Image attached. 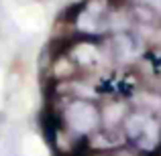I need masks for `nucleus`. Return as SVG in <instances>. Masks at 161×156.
<instances>
[{
  "label": "nucleus",
  "instance_id": "nucleus-5",
  "mask_svg": "<svg viewBox=\"0 0 161 156\" xmlns=\"http://www.w3.org/2000/svg\"><path fill=\"white\" fill-rule=\"evenodd\" d=\"M0 122H4V113L2 112H0Z\"/></svg>",
  "mask_w": 161,
  "mask_h": 156
},
{
  "label": "nucleus",
  "instance_id": "nucleus-3",
  "mask_svg": "<svg viewBox=\"0 0 161 156\" xmlns=\"http://www.w3.org/2000/svg\"><path fill=\"white\" fill-rule=\"evenodd\" d=\"M141 61L149 67L151 75L161 81V45H153L141 55Z\"/></svg>",
  "mask_w": 161,
  "mask_h": 156
},
{
  "label": "nucleus",
  "instance_id": "nucleus-4",
  "mask_svg": "<svg viewBox=\"0 0 161 156\" xmlns=\"http://www.w3.org/2000/svg\"><path fill=\"white\" fill-rule=\"evenodd\" d=\"M84 12V2H75V4H69L65 10L59 14V20L61 23H75L80 18V14Z\"/></svg>",
  "mask_w": 161,
  "mask_h": 156
},
{
  "label": "nucleus",
  "instance_id": "nucleus-2",
  "mask_svg": "<svg viewBox=\"0 0 161 156\" xmlns=\"http://www.w3.org/2000/svg\"><path fill=\"white\" fill-rule=\"evenodd\" d=\"M129 16H130V20L143 24V27H155V24L161 23L157 8L149 2H130L129 4Z\"/></svg>",
  "mask_w": 161,
  "mask_h": 156
},
{
  "label": "nucleus",
  "instance_id": "nucleus-1",
  "mask_svg": "<svg viewBox=\"0 0 161 156\" xmlns=\"http://www.w3.org/2000/svg\"><path fill=\"white\" fill-rule=\"evenodd\" d=\"M130 102L122 98H106L100 102V122L102 128H120L130 112Z\"/></svg>",
  "mask_w": 161,
  "mask_h": 156
},
{
  "label": "nucleus",
  "instance_id": "nucleus-6",
  "mask_svg": "<svg viewBox=\"0 0 161 156\" xmlns=\"http://www.w3.org/2000/svg\"><path fill=\"white\" fill-rule=\"evenodd\" d=\"M159 156H161V154H159Z\"/></svg>",
  "mask_w": 161,
  "mask_h": 156
}]
</instances>
